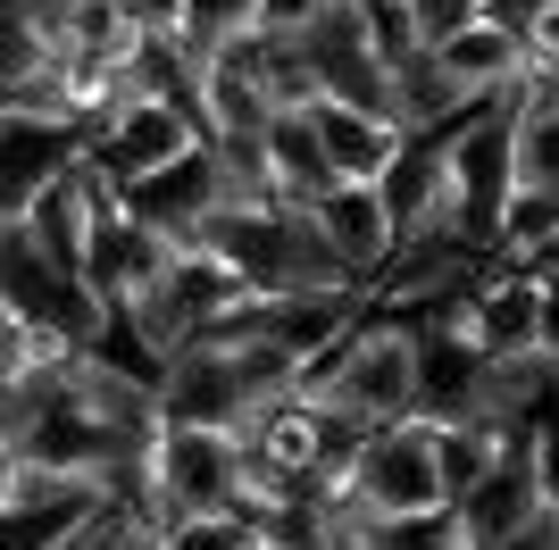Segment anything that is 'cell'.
<instances>
[{"label": "cell", "mask_w": 559, "mask_h": 550, "mask_svg": "<svg viewBox=\"0 0 559 550\" xmlns=\"http://www.w3.org/2000/svg\"><path fill=\"white\" fill-rule=\"evenodd\" d=\"M418 318L401 309H368L343 343H326L318 359L301 367V392L318 409L350 417V426H393V417H418L426 409V384H418Z\"/></svg>", "instance_id": "1"}, {"label": "cell", "mask_w": 559, "mask_h": 550, "mask_svg": "<svg viewBox=\"0 0 559 550\" xmlns=\"http://www.w3.org/2000/svg\"><path fill=\"white\" fill-rule=\"evenodd\" d=\"M334 0H259V17L251 25H267V34H318V17H326Z\"/></svg>", "instance_id": "24"}, {"label": "cell", "mask_w": 559, "mask_h": 550, "mask_svg": "<svg viewBox=\"0 0 559 550\" xmlns=\"http://www.w3.org/2000/svg\"><path fill=\"white\" fill-rule=\"evenodd\" d=\"M59 43H68L75 59H134L142 17H134V0H68Z\"/></svg>", "instance_id": "17"}, {"label": "cell", "mask_w": 559, "mask_h": 550, "mask_svg": "<svg viewBox=\"0 0 559 550\" xmlns=\"http://www.w3.org/2000/svg\"><path fill=\"white\" fill-rule=\"evenodd\" d=\"M518 442H526V426H501V417H451V426H443V492L467 501Z\"/></svg>", "instance_id": "15"}, {"label": "cell", "mask_w": 559, "mask_h": 550, "mask_svg": "<svg viewBox=\"0 0 559 550\" xmlns=\"http://www.w3.org/2000/svg\"><path fill=\"white\" fill-rule=\"evenodd\" d=\"M359 550H476V534H467L460 501H443V509H376L368 534H359Z\"/></svg>", "instance_id": "16"}, {"label": "cell", "mask_w": 559, "mask_h": 550, "mask_svg": "<svg viewBox=\"0 0 559 550\" xmlns=\"http://www.w3.org/2000/svg\"><path fill=\"white\" fill-rule=\"evenodd\" d=\"M192 142H210V134H201V117H192L185 100H134V109L93 142V159H100L109 183H142V176H159L167 159H185Z\"/></svg>", "instance_id": "7"}, {"label": "cell", "mask_w": 559, "mask_h": 550, "mask_svg": "<svg viewBox=\"0 0 559 550\" xmlns=\"http://www.w3.org/2000/svg\"><path fill=\"white\" fill-rule=\"evenodd\" d=\"M526 50L559 59V0H535V17H526Z\"/></svg>", "instance_id": "26"}, {"label": "cell", "mask_w": 559, "mask_h": 550, "mask_svg": "<svg viewBox=\"0 0 559 550\" xmlns=\"http://www.w3.org/2000/svg\"><path fill=\"white\" fill-rule=\"evenodd\" d=\"M251 542V517L242 509H210V517H185L167 534V550H242Z\"/></svg>", "instance_id": "23"}, {"label": "cell", "mask_w": 559, "mask_h": 550, "mask_svg": "<svg viewBox=\"0 0 559 550\" xmlns=\"http://www.w3.org/2000/svg\"><path fill=\"white\" fill-rule=\"evenodd\" d=\"M117 501V483L93 467H50V458L0 451V550H68Z\"/></svg>", "instance_id": "3"}, {"label": "cell", "mask_w": 559, "mask_h": 550, "mask_svg": "<svg viewBox=\"0 0 559 550\" xmlns=\"http://www.w3.org/2000/svg\"><path fill=\"white\" fill-rule=\"evenodd\" d=\"M126 201L151 217V226L167 234H192L210 208H226V176H217V142H192L185 159H167L159 176H142V183H117Z\"/></svg>", "instance_id": "9"}, {"label": "cell", "mask_w": 559, "mask_h": 550, "mask_svg": "<svg viewBox=\"0 0 559 550\" xmlns=\"http://www.w3.org/2000/svg\"><path fill=\"white\" fill-rule=\"evenodd\" d=\"M518 192H551L559 201V117H543V125L518 117Z\"/></svg>", "instance_id": "20"}, {"label": "cell", "mask_w": 559, "mask_h": 550, "mask_svg": "<svg viewBox=\"0 0 559 550\" xmlns=\"http://www.w3.org/2000/svg\"><path fill=\"white\" fill-rule=\"evenodd\" d=\"M535 509H543V467H535V434H526V442H518V451L460 501V517H467V534H476V550H485V542H501L510 526H526Z\"/></svg>", "instance_id": "12"}, {"label": "cell", "mask_w": 559, "mask_h": 550, "mask_svg": "<svg viewBox=\"0 0 559 550\" xmlns=\"http://www.w3.org/2000/svg\"><path fill=\"white\" fill-rule=\"evenodd\" d=\"M234 492H242V434H226V426H176L167 417L159 442H151V476L126 501L159 509L167 526H185V517L234 509Z\"/></svg>", "instance_id": "4"}, {"label": "cell", "mask_w": 559, "mask_h": 550, "mask_svg": "<svg viewBox=\"0 0 559 550\" xmlns=\"http://www.w3.org/2000/svg\"><path fill=\"white\" fill-rule=\"evenodd\" d=\"M75 334L50 318H25V309H0V384L9 375H43V367H68L75 359Z\"/></svg>", "instance_id": "18"}, {"label": "cell", "mask_w": 559, "mask_h": 550, "mask_svg": "<svg viewBox=\"0 0 559 550\" xmlns=\"http://www.w3.org/2000/svg\"><path fill=\"white\" fill-rule=\"evenodd\" d=\"M309 217L326 226V242L343 251V267L359 275V284H376V275H384V259L401 251V226H393L384 183H334V192L309 208Z\"/></svg>", "instance_id": "8"}, {"label": "cell", "mask_w": 559, "mask_h": 550, "mask_svg": "<svg viewBox=\"0 0 559 550\" xmlns=\"http://www.w3.org/2000/svg\"><path fill=\"white\" fill-rule=\"evenodd\" d=\"M393 9H401V25H409V43H418V50L451 43L467 17H485V0H393Z\"/></svg>", "instance_id": "21"}, {"label": "cell", "mask_w": 559, "mask_h": 550, "mask_svg": "<svg viewBox=\"0 0 559 550\" xmlns=\"http://www.w3.org/2000/svg\"><path fill=\"white\" fill-rule=\"evenodd\" d=\"M318 134L343 183H384V167L409 151V125L393 109H359V100H318Z\"/></svg>", "instance_id": "11"}, {"label": "cell", "mask_w": 559, "mask_h": 550, "mask_svg": "<svg viewBox=\"0 0 559 550\" xmlns=\"http://www.w3.org/2000/svg\"><path fill=\"white\" fill-rule=\"evenodd\" d=\"M176 242L185 234H167V226H151L126 192L109 183V201H100V226H93V292L109 300V309H126V300H142L151 284L167 275V259H176Z\"/></svg>", "instance_id": "6"}, {"label": "cell", "mask_w": 559, "mask_h": 550, "mask_svg": "<svg viewBox=\"0 0 559 550\" xmlns=\"http://www.w3.org/2000/svg\"><path fill=\"white\" fill-rule=\"evenodd\" d=\"M435 59H443V68L460 75L467 92H510V84H518V68H526V25L467 17L451 43H435Z\"/></svg>", "instance_id": "13"}, {"label": "cell", "mask_w": 559, "mask_h": 550, "mask_svg": "<svg viewBox=\"0 0 559 550\" xmlns=\"http://www.w3.org/2000/svg\"><path fill=\"white\" fill-rule=\"evenodd\" d=\"M485 550H559V509H535L526 526H510L501 542H485Z\"/></svg>", "instance_id": "25"}, {"label": "cell", "mask_w": 559, "mask_h": 550, "mask_svg": "<svg viewBox=\"0 0 559 550\" xmlns=\"http://www.w3.org/2000/svg\"><path fill=\"white\" fill-rule=\"evenodd\" d=\"M68 550H75V542H68Z\"/></svg>", "instance_id": "28"}, {"label": "cell", "mask_w": 559, "mask_h": 550, "mask_svg": "<svg viewBox=\"0 0 559 550\" xmlns=\"http://www.w3.org/2000/svg\"><path fill=\"white\" fill-rule=\"evenodd\" d=\"M510 109L526 117V125H543V117H559V59H543V50H526V68H518V84H510Z\"/></svg>", "instance_id": "22"}, {"label": "cell", "mask_w": 559, "mask_h": 550, "mask_svg": "<svg viewBox=\"0 0 559 550\" xmlns=\"http://www.w3.org/2000/svg\"><path fill=\"white\" fill-rule=\"evenodd\" d=\"M510 201H518V109L510 92H485V109L451 134V208L435 234L492 259L501 226H510Z\"/></svg>", "instance_id": "2"}, {"label": "cell", "mask_w": 559, "mask_h": 550, "mask_svg": "<svg viewBox=\"0 0 559 550\" xmlns=\"http://www.w3.org/2000/svg\"><path fill=\"white\" fill-rule=\"evenodd\" d=\"M167 534H176V526H167L159 509H142V501H126V492H117L93 526L75 534V550H167Z\"/></svg>", "instance_id": "19"}, {"label": "cell", "mask_w": 559, "mask_h": 550, "mask_svg": "<svg viewBox=\"0 0 559 550\" xmlns=\"http://www.w3.org/2000/svg\"><path fill=\"white\" fill-rule=\"evenodd\" d=\"M242 550H293V542H276V534H259V526H251V542H242Z\"/></svg>", "instance_id": "27"}, {"label": "cell", "mask_w": 559, "mask_h": 550, "mask_svg": "<svg viewBox=\"0 0 559 550\" xmlns=\"http://www.w3.org/2000/svg\"><path fill=\"white\" fill-rule=\"evenodd\" d=\"M0 125H9V159H0V217H9V208H25L50 176H59V167L93 159L84 125H59V117H17V109H0Z\"/></svg>", "instance_id": "10"}, {"label": "cell", "mask_w": 559, "mask_h": 550, "mask_svg": "<svg viewBox=\"0 0 559 550\" xmlns=\"http://www.w3.org/2000/svg\"><path fill=\"white\" fill-rule=\"evenodd\" d=\"M267 159H276V183L293 208H318L334 192V159H326V134H318V109H284L276 125H267Z\"/></svg>", "instance_id": "14"}, {"label": "cell", "mask_w": 559, "mask_h": 550, "mask_svg": "<svg viewBox=\"0 0 559 550\" xmlns=\"http://www.w3.org/2000/svg\"><path fill=\"white\" fill-rule=\"evenodd\" d=\"M350 492L368 509H443V417H393V426H368V451H359V476Z\"/></svg>", "instance_id": "5"}]
</instances>
